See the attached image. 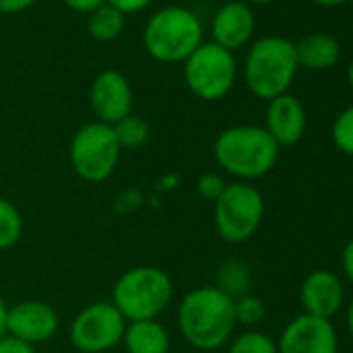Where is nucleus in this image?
<instances>
[{
  "label": "nucleus",
  "instance_id": "nucleus-8",
  "mask_svg": "<svg viewBox=\"0 0 353 353\" xmlns=\"http://www.w3.org/2000/svg\"><path fill=\"white\" fill-rule=\"evenodd\" d=\"M183 79L202 102H219L231 94L237 81L235 54L214 42H204L183 63Z\"/></svg>",
  "mask_w": 353,
  "mask_h": 353
},
{
  "label": "nucleus",
  "instance_id": "nucleus-34",
  "mask_svg": "<svg viewBox=\"0 0 353 353\" xmlns=\"http://www.w3.org/2000/svg\"><path fill=\"white\" fill-rule=\"evenodd\" d=\"M347 81H349V85L353 88V59H351V63H349V67H347Z\"/></svg>",
  "mask_w": 353,
  "mask_h": 353
},
{
  "label": "nucleus",
  "instance_id": "nucleus-23",
  "mask_svg": "<svg viewBox=\"0 0 353 353\" xmlns=\"http://www.w3.org/2000/svg\"><path fill=\"white\" fill-rule=\"evenodd\" d=\"M330 137L339 152L353 156V104L336 114L330 127Z\"/></svg>",
  "mask_w": 353,
  "mask_h": 353
},
{
  "label": "nucleus",
  "instance_id": "nucleus-21",
  "mask_svg": "<svg viewBox=\"0 0 353 353\" xmlns=\"http://www.w3.org/2000/svg\"><path fill=\"white\" fill-rule=\"evenodd\" d=\"M23 237V216L19 208L0 196V252L15 248Z\"/></svg>",
  "mask_w": 353,
  "mask_h": 353
},
{
  "label": "nucleus",
  "instance_id": "nucleus-35",
  "mask_svg": "<svg viewBox=\"0 0 353 353\" xmlns=\"http://www.w3.org/2000/svg\"><path fill=\"white\" fill-rule=\"evenodd\" d=\"M252 5H258V7H264V5H270L272 0H250Z\"/></svg>",
  "mask_w": 353,
  "mask_h": 353
},
{
  "label": "nucleus",
  "instance_id": "nucleus-24",
  "mask_svg": "<svg viewBox=\"0 0 353 353\" xmlns=\"http://www.w3.org/2000/svg\"><path fill=\"white\" fill-rule=\"evenodd\" d=\"M235 322L248 328H254L256 324H260L266 316V305L260 297L245 293L241 297H237L235 301Z\"/></svg>",
  "mask_w": 353,
  "mask_h": 353
},
{
  "label": "nucleus",
  "instance_id": "nucleus-19",
  "mask_svg": "<svg viewBox=\"0 0 353 353\" xmlns=\"http://www.w3.org/2000/svg\"><path fill=\"white\" fill-rule=\"evenodd\" d=\"M214 287H219L221 291H225L233 299L245 295L248 287H250V268H248V264L237 260V258L225 260L221 264V268L216 270Z\"/></svg>",
  "mask_w": 353,
  "mask_h": 353
},
{
  "label": "nucleus",
  "instance_id": "nucleus-1",
  "mask_svg": "<svg viewBox=\"0 0 353 353\" xmlns=\"http://www.w3.org/2000/svg\"><path fill=\"white\" fill-rule=\"evenodd\" d=\"M235 299L214 285L188 291L176 303V328L198 351H216L235 334Z\"/></svg>",
  "mask_w": 353,
  "mask_h": 353
},
{
  "label": "nucleus",
  "instance_id": "nucleus-12",
  "mask_svg": "<svg viewBox=\"0 0 353 353\" xmlns=\"http://www.w3.org/2000/svg\"><path fill=\"white\" fill-rule=\"evenodd\" d=\"M92 110L96 121L117 125L133 112V90L127 77L114 69H104L96 75L90 90Z\"/></svg>",
  "mask_w": 353,
  "mask_h": 353
},
{
  "label": "nucleus",
  "instance_id": "nucleus-13",
  "mask_svg": "<svg viewBox=\"0 0 353 353\" xmlns=\"http://www.w3.org/2000/svg\"><path fill=\"white\" fill-rule=\"evenodd\" d=\"M299 301L303 314L330 320L345 303L343 281L330 270H312L299 287Z\"/></svg>",
  "mask_w": 353,
  "mask_h": 353
},
{
  "label": "nucleus",
  "instance_id": "nucleus-32",
  "mask_svg": "<svg viewBox=\"0 0 353 353\" xmlns=\"http://www.w3.org/2000/svg\"><path fill=\"white\" fill-rule=\"evenodd\" d=\"M312 3L318 7H324V9H336V7L349 3V0H312Z\"/></svg>",
  "mask_w": 353,
  "mask_h": 353
},
{
  "label": "nucleus",
  "instance_id": "nucleus-36",
  "mask_svg": "<svg viewBox=\"0 0 353 353\" xmlns=\"http://www.w3.org/2000/svg\"><path fill=\"white\" fill-rule=\"evenodd\" d=\"M349 3H353V0H349Z\"/></svg>",
  "mask_w": 353,
  "mask_h": 353
},
{
  "label": "nucleus",
  "instance_id": "nucleus-5",
  "mask_svg": "<svg viewBox=\"0 0 353 353\" xmlns=\"http://www.w3.org/2000/svg\"><path fill=\"white\" fill-rule=\"evenodd\" d=\"M174 295L172 279L166 270L150 264H139L125 270L112 285L110 303L127 322L158 320L170 305Z\"/></svg>",
  "mask_w": 353,
  "mask_h": 353
},
{
  "label": "nucleus",
  "instance_id": "nucleus-14",
  "mask_svg": "<svg viewBox=\"0 0 353 353\" xmlns=\"http://www.w3.org/2000/svg\"><path fill=\"white\" fill-rule=\"evenodd\" d=\"M307 127V112L299 98L283 94L268 100L264 112V129L279 145H295Z\"/></svg>",
  "mask_w": 353,
  "mask_h": 353
},
{
  "label": "nucleus",
  "instance_id": "nucleus-10",
  "mask_svg": "<svg viewBox=\"0 0 353 353\" xmlns=\"http://www.w3.org/2000/svg\"><path fill=\"white\" fill-rule=\"evenodd\" d=\"M279 353H339V334L332 320L299 314L287 322L279 341Z\"/></svg>",
  "mask_w": 353,
  "mask_h": 353
},
{
  "label": "nucleus",
  "instance_id": "nucleus-26",
  "mask_svg": "<svg viewBox=\"0 0 353 353\" xmlns=\"http://www.w3.org/2000/svg\"><path fill=\"white\" fill-rule=\"evenodd\" d=\"M152 0H106V5L114 7L121 15H133L141 13L143 9L150 7Z\"/></svg>",
  "mask_w": 353,
  "mask_h": 353
},
{
  "label": "nucleus",
  "instance_id": "nucleus-31",
  "mask_svg": "<svg viewBox=\"0 0 353 353\" xmlns=\"http://www.w3.org/2000/svg\"><path fill=\"white\" fill-rule=\"evenodd\" d=\"M7 312H9V305L3 299V295H0V339L7 334Z\"/></svg>",
  "mask_w": 353,
  "mask_h": 353
},
{
  "label": "nucleus",
  "instance_id": "nucleus-15",
  "mask_svg": "<svg viewBox=\"0 0 353 353\" xmlns=\"http://www.w3.org/2000/svg\"><path fill=\"white\" fill-rule=\"evenodd\" d=\"M254 30H256V15L252 7L248 3H241V0L225 3L214 13L210 23L212 42L231 52L250 44Z\"/></svg>",
  "mask_w": 353,
  "mask_h": 353
},
{
  "label": "nucleus",
  "instance_id": "nucleus-6",
  "mask_svg": "<svg viewBox=\"0 0 353 353\" xmlns=\"http://www.w3.org/2000/svg\"><path fill=\"white\" fill-rule=\"evenodd\" d=\"M121 145L110 125L92 121L81 125L69 143L73 172L85 183H102L114 174L121 162Z\"/></svg>",
  "mask_w": 353,
  "mask_h": 353
},
{
  "label": "nucleus",
  "instance_id": "nucleus-28",
  "mask_svg": "<svg viewBox=\"0 0 353 353\" xmlns=\"http://www.w3.org/2000/svg\"><path fill=\"white\" fill-rule=\"evenodd\" d=\"M36 0H0V15H17L28 11Z\"/></svg>",
  "mask_w": 353,
  "mask_h": 353
},
{
  "label": "nucleus",
  "instance_id": "nucleus-9",
  "mask_svg": "<svg viewBox=\"0 0 353 353\" xmlns=\"http://www.w3.org/2000/svg\"><path fill=\"white\" fill-rule=\"evenodd\" d=\"M125 326L127 320L110 301H92L75 314L69 339L81 353H106L123 343Z\"/></svg>",
  "mask_w": 353,
  "mask_h": 353
},
{
  "label": "nucleus",
  "instance_id": "nucleus-18",
  "mask_svg": "<svg viewBox=\"0 0 353 353\" xmlns=\"http://www.w3.org/2000/svg\"><path fill=\"white\" fill-rule=\"evenodd\" d=\"M125 15H121L114 7L102 5L88 15V32L96 42H112L123 34Z\"/></svg>",
  "mask_w": 353,
  "mask_h": 353
},
{
  "label": "nucleus",
  "instance_id": "nucleus-27",
  "mask_svg": "<svg viewBox=\"0 0 353 353\" xmlns=\"http://www.w3.org/2000/svg\"><path fill=\"white\" fill-rule=\"evenodd\" d=\"M0 353H36V349L11 334H5L0 339Z\"/></svg>",
  "mask_w": 353,
  "mask_h": 353
},
{
  "label": "nucleus",
  "instance_id": "nucleus-7",
  "mask_svg": "<svg viewBox=\"0 0 353 353\" xmlns=\"http://www.w3.org/2000/svg\"><path fill=\"white\" fill-rule=\"evenodd\" d=\"M264 212L266 204L258 188L243 181H231L214 202V229L227 243H245L258 233Z\"/></svg>",
  "mask_w": 353,
  "mask_h": 353
},
{
  "label": "nucleus",
  "instance_id": "nucleus-2",
  "mask_svg": "<svg viewBox=\"0 0 353 353\" xmlns=\"http://www.w3.org/2000/svg\"><path fill=\"white\" fill-rule=\"evenodd\" d=\"M212 154L235 181L252 183L276 166L281 145L260 125H233L216 135Z\"/></svg>",
  "mask_w": 353,
  "mask_h": 353
},
{
  "label": "nucleus",
  "instance_id": "nucleus-4",
  "mask_svg": "<svg viewBox=\"0 0 353 353\" xmlns=\"http://www.w3.org/2000/svg\"><path fill=\"white\" fill-rule=\"evenodd\" d=\"M295 44L283 36H264L256 40L243 61V81L258 100L283 96L297 75Z\"/></svg>",
  "mask_w": 353,
  "mask_h": 353
},
{
  "label": "nucleus",
  "instance_id": "nucleus-29",
  "mask_svg": "<svg viewBox=\"0 0 353 353\" xmlns=\"http://www.w3.org/2000/svg\"><path fill=\"white\" fill-rule=\"evenodd\" d=\"M63 3L75 11V13H83V15H90L92 11H96L98 7H102L106 0H63Z\"/></svg>",
  "mask_w": 353,
  "mask_h": 353
},
{
  "label": "nucleus",
  "instance_id": "nucleus-33",
  "mask_svg": "<svg viewBox=\"0 0 353 353\" xmlns=\"http://www.w3.org/2000/svg\"><path fill=\"white\" fill-rule=\"evenodd\" d=\"M347 330H349V334H351V339H353V299L349 301V305H347Z\"/></svg>",
  "mask_w": 353,
  "mask_h": 353
},
{
  "label": "nucleus",
  "instance_id": "nucleus-16",
  "mask_svg": "<svg viewBox=\"0 0 353 353\" xmlns=\"http://www.w3.org/2000/svg\"><path fill=\"white\" fill-rule=\"evenodd\" d=\"M297 65L307 71L332 69L341 59V44L330 34H310L295 44Z\"/></svg>",
  "mask_w": 353,
  "mask_h": 353
},
{
  "label": "nucleus",
  "instance_id": "nucleus-25",
  "mask_svg": "<svg viewBox=\"0 0 353 353\" xmlns=\"http://www.w3.org/2000/svg\"><path fill=\"white\" fill-rule=\"evenodd\" d=\"M225 188H227V181L223 179V174H219V172H204L200 179L196 181L198 194L204 200L212 202V204L219 200V196L225 192Z\"/></svg>",
  "mask_w": 353,
  "mask_h": 353
},
{
  "label": "nucleus",
  "instance_id": "nucleus-17",
  "mask_svg": "<svg viewBox=\"0 0 353 353\" xmlns=\"http://www.w3.org/2000/svg\"><path fill=\"white\" fill-rule=\"evenodd\" d=\"M121 345L127 353H168L170 332L160 320L127 322Z\"/></svg>",
  "mask_w": 353,
  "mask_h": 353
},
{
  "label": "nucleus",
  "instance_id": "nucleus-30",
  "mask_svg": "<svg viewBox=\"0 0 353 353\" xmlns=\"http://www.w3.org/2000/svg\"><path fill=\"white\" fill-rule=\"evenodd\" d=\"M341 264H343V272H345L347 281L353 285V239H349V241H347V245L343 248Z\"/></svg>",
  "mask_w": 353,
  "mask_h": 353
},
{
  "label": "nucleus",
  "instance_id": "nucleus-11",
  "mask_svg": "<svg viewBox=\"0 0 353 353\" xmlns=\"http://www.w3.org/2000/svg\"><path fill=\"white\" fill-rule=\"evenodd\" d=\"M59 312L42 299H23L7 312V334L36 347L57 336Z\"/></svg>",
  "mask_w": 353,
  "mask_h": 353
},
{
  "label": "nucleus",
  "instance_id": "nucleus-20",
  "mask_svg": "<svg viewBox=\"0 0 353 353\" xmlns=\"http://www.w3.org/2000/svg\"><path fill=\"white\" fill-rule=\"evenodd\" d=\"M112 131L117 135V141L121 145V150H137L141 145L148 143L150 139V123L139 117V114H129L123 121H119L117 125H112Z\"/></svg>",
  "mask_w": 353,
  "mask_h": 353
},
{
  "label": "nucleus",
  "instance_id": "nucleus-3",
  "mask_svg": "<svg viewBox=\"0 0 353 353\" xmlns=\"http://www.w3.org/2000/svg\"><path fill=\"white\" fill-rule=\"evenodd\" d=\"M145 52L162 63H185L192 52L204 44V28L200 17L179 5L158 9L145 23L141 36Z\"/></svg>",
  "mask_w": 353,
  "mask_h": 353
},
{
  "label": "nucleus",
  "instance_id": "nucleus-22",
  "mask_svg": "<svg viewBox=\"0 0 353 353\" xmlns=\"http://www.w3.org/2000/svg\"><path fill=\"white\" fill-rule=\"evenodd\" d=\"M227 353H279V351H276V341L270 334L250 328L229 341Z\"/></svg>",
  "mask_w": 353,
  "mask_h": 353
}]
</instances>
